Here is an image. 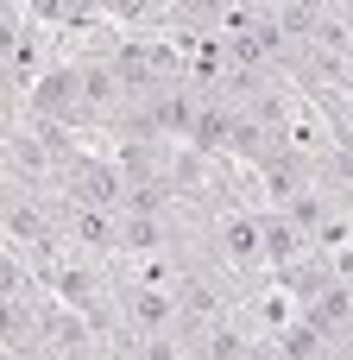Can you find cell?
Returning <instances> with one entry per match:
<instances>
[{"label":"cell","mask_w":353,"mask_h":360,"mask_svg":"<svg viewBox=\"0 0 353 360\" xmlns=\"http://www.w3.org/2000/svg\"><path fill=\"white\" fill-rule=\"evenodd\" d=\"M126 190L133 184H126L120 158H101V152H82L63 177V196L82 202V209H126Z\"/></svg>","instance_id":"6da1fadb"}]
</instances>
